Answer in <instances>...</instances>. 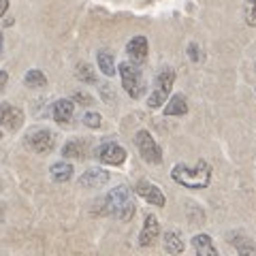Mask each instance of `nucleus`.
Masks as SVG:
<instances>
[{"instance_id": "nucleus-1", "label": "nucleus", "mask_w": 256, "mask_h": 256, "mask_svg": "<svg viewBox=\"0 0 256 256\" xmlns=\"http://www.w3.org/2000/svg\"><path fill=\"white\" fill-rule=\"evenodd\" d=\"M171 178L173 182H178L180 186L184 188H192V190H201L207 188L212 182V166L210 162L205 160H198L194 166H188V164H175L173 171H171Z\"/></svg>"}, {"instance_id": "nucleus-2", "label": "nucleus", "mask_w": 256, "mask_h": 256, "mask_svg": "<svg viewBox=\"0 0 256 256\" xmlns=\"http://www.w3.org/2000/svg\"><path fill=\"white\" fill-rule=\"evenodd\" d=\"M102 214H109L120 220H130L134 214V203H132V192L126 186H118L107 192L102 198Z\"/></svg>"}, {"instance_id": "nucleus-3", "label": "nucleus", "mask_w": 256, "mask_h": 256, "mask_svg": "<svg viewBox=\"0 0 256 256\" xmlns=\"http://www.w3.org/2000/svg\"><path fill=\"white\" fill-rule=\"evenodd\" d=\"M173 84H175V70L169 68V66H164V68L156 75V86H154V92H152L150 98H148V107H150V109L162 107L164 102L169 100Z\"/></svg>"}, {"instance_id": "nucleus-4", "label": "nucleus", "mask_w": 256, "mask_h": 256, "mask_svg": "<svg viewBox=\"0 0 256 256\" xmlns=\"http://www.w3.org/2000/svg\"><path fill=\"white\" fill-rule=\"evenodd\" d=\"M118 70H120V79H122L124 92L130 96V98H139V96L143 94V88H146L141 68L134 66V64H130V62H122L118 66Z\"/></svg>"}, {"instance_id": "nucleus-5", "label": "nucleus", "mask_w": 256, "mask_h": 256, "mask_svg": "<svg viewBox=\"0 0 256 256\" xmlns=\"http://www.w3.org/2000/svg\"><path fill=\"white\" fill-rule=\"evenodd\" d=\"M134 146H137L141 158L150 164H160L162 162V150L154 141V137L148 132V130H139L134 134Z\"/></svg>"}, {"instance_id": "nucleus-6", "label": "nucleus", "mask_w": 256, "mask_h": 256, "mask_svg": "<svg viewBox=\"0 0 256 256\" xmlns=\"http://www.w3.org/2000/svg\"><path fill=\"white\" fill-rule=\"evenodd\" d=\"M26 146L34 154H50L56 146V137L50 128H32L26 132Z\"/></svg>"}, {"instance_id": "nucleus-7", "label": "nucleus", "mask_w": 256, "mask_h": 256, "mask_svg": "<svg viewBox=\"0 0 256 256\" xmlns=\"http://www.w3.org/2000/svg\"><path fill=\"white\" fill-rule=\"evenodd\" d=\"M126 150L120 146V143H114V141H107L96 150V158L100 160L102 164H111V166H120L126 160Z\"/></svg>"}, {"instance_id": "nucleus-8", "label": "nucleus", "mask_w": 256, "mask_h": 256, "mask_svg": "<svg viewBox=\"0 0 256 256\" xmlns=\"http://www.w3.org/2000/svg\"><path fill=\"white\" fill-rule=\"evenodd\" d=\"M22 124H24V111L11 105V102H2L0 105V126L4 130H18Z\"/></svg>"}, {"instance_id": "nucleus-9", "label": "nucleus", "mask_w": 256, "mask_h": 256, "mask_svg": "<svg viewBox=\"0 0 256 256\" xmlns=\"http://www.w3.org/2000/svg\"><path fill=\"white\" fill-rule=\"evenodd\" d=\"M134 192H137V194L143 198V201H148L150 205L164 207V203H166V198H164V194H162V190H160L158 186H154L152 182H148V180L137 182V186H134Z\"/></svg>"}, {"instance_id": "nucleus-10", "label": "nucleus", "mask_w": 256, "mask_h": 256, "mask_svg": "<svg viewBox=\"0 0 256 256\" xmlns=\"http://www.w3.org/2000/svg\"><path fill=\"white\" fill-rule=\"evenodd\" d=\"M148 38L146 36H132L130 41H128V45H126V54H128V62L130 64H141V62H146V58H148Z\"/></svg>"}, {"instance_id": "nucleus-11", "label": "nucleus", "mask_w": 256, "mask_h": 256, "mask_svg": "<svg viewBox=\"0 0 256 256\" xmlns=\"http://www.w3.org/2000/svg\"><path fill=\"white\" fill-rule=\"evenodd\" d=\"M160 235V224H158V218L156 216L148 214L146 216V222H143V228L139 233V246L141 248H150L156 244V239Z\"/></svg>"}, {"instance_id": "nucleus-12", "label": "nucleus", "mask_w": 256, "mask_h": 256, "mask_svg": "<svg viewBox=\"0 0 256 256\" xmlns=\"http://www.w3.org/2000/svg\"><path fill=\"white\" fill-rule=\"evenodd\" d=\"M109 182V171L100 169V166H90L82 178H79V186L82 188H100Z\"/></svg>"}, {"instance_id": "nucleus-13", "label": "nucleus", "mask_w": 256, "mask_h": 256, "mask_svg": "<svg viewBox=\"0 0 256 256\" xmlns=\"http://www.w3.org/2000/svg\"><path fill=\"white\" fill-rule=\"evenodd\" d=\"M73 111H75V102L70 98H60L54 102L52 107V116L58 124H66L70 122V118H73Z\"/></svg>"}, {"instance_id": "nucleus-14", "label": "nucleus", "mask_w": 256, "mask_h": 256, "mask_svg": "<svg viewBox=\"0 0 256 256\" xmlns=\"http://www.w3.org/2000/svg\"><path fill=\"white\" fill-rule=\"evenodd\" d=\"M228 244L235 248V250L242 254V256H252L254 252H256V246H254V242L248 235H244V233H228Z\"/></svg>"}, {"instance_id": "nucleus-15", "label": "nucleus", "mask_w": 256, "mask_h": 256, "mask_svg": "<svg viewBox=\"0 0 256 256\" xmlns=\"http://www.w3.org/2000/svg\"><path fill=\"white\" fill-rule=\"evenodd\" d=\"M192 248H194L196 256H218V250L214 246V239L205 233H198L192 237Z\"/></svg>"}, {"instance_id": "nucleus-16", "label": "nucleus", "mask_w": 256, "mask_h": 256, "mask_svg": "<svg viewBox=\"0 0 256 256\" xmlns=\"http://www.w3.org/2000/svg\"><path fill=\"white\" fill-rule=\"evenodd\" d=\"M188 114V100L184 94H173L169 100L164 102V116H186Z\"/></svg>"}, {"instance_id": "nucleus-17", "label": "nucleus", "mask_w": 256, "mask_h": 256, "mask_svg": "<svg viewBox=\"0 0 256 256\" xmlns=\"http://www.w3.org/2000/svg\"><path fill=\"white\" fill-rule=\"evenodd\" d=\"M162 246H164V252L166 254H173V256H180L184 252V242L178 230H166L164 237H162Z\"/></svg>"}, {"instance_id": "nucleus-18", "label": "nucleus", "mask_w": 256, "mask_h": 256, "mask_svg": "<svg viewBox=\"0 0 256 256\" xmlns=\"http://www.w3.org/2000/svg\"><path fill=\"white\" fill-rule=\"evenodd\" d=\"M96 62H98V68L102 70V75L114 77L118 73V66H116V60H114V54L111 52L100 50L98 54H96Z\"/></svg>"}, {"instance_id": "nucleus-19", "label": "nucleus", "mask_w": 256, "mask_h": 256, "mask_svg": "<svg viewBox=\"0 0 256 256\" xmlns=\"http://www.w3.org/2000/svg\"><path fill=\"white\" fill-rule=\"evenodd\" d=\"M86 152H88V143L84 139H73V141H68L66 146L62 148V156L82 160V158H86Z\"/></svg>"}, {"instance_id": "nucleus-20", "label": "nucleus", "mask_w": 256, "mask_h": 256, "mask_svg": "<svg viewBox=\"0 0 256 256\" xmlns=\"http://www.w3.org/2000/svg\"><path fill=\"white\" fill-rule=\"evenodd\" d=\"M50 175H52V180L58 182V184L68 182L70 178H73V164L70 162H56V164H52Z\"/></svg>"}, {"instance_id": "nucleus-21", "label": "nucleus", "mask_w": 256, "mask_h": 256, "mask_svg": "<svg viewBox=\"0 0 256 256\" xmlns=\"http://www.w3.org/2000/svg\"><path fill=\"white\" fill-rule=\"evenodd\" d=\"M24 86L26 88H32V90H38V88H45L47 86V77L43 70H38V68H30L26 77H24Z\"/></svg>"}, {"instance_id": "nucleus-22", "label": "nucleus", "mask_w": 256, "mask_h": 256, "mask_svg": "<svg viewBox=\"0 0 256 256\" xmlns=\"http://www.w3.org/2000/svg\"><path fill=\"white\" fill-rule=\"evenodd\" d=\"M75 75H77L79 82H84V84H96V73H94V68L88 62H79L77 64Z\"/></svg>"}, {"instance_id": "nucleus-23", "label": "nucleus", "mask_w": 256, "mask_h": 256, "mask_svg": "<svg viewBox=\"0 0 256 256\" xmlns=\"http://www.w3.org/2000/svg\"><path fill=\"white\" fill-rule=\"evenodd\" d=\"M84 124L88 128H100L102 126V118H100V114H96V111H88V114L84 116Z\"/></svg>"}, {"instance_id": "nucleus-24", "label": "nucleus", "mask_w": 256, "mask_h": 256, "mask_svg": "<svg viewBox=\"0 0 256 256\" xmlns=\"http://www.w3.org/2000/svg\"><path fill=\"white\" fill-rule=\"evenodd\" d=\"M246 20H248V24H250V26H254V28H256V2H250V4H248Z\"/></svg>"}, {"instance_id": "nucleus-25", "label": "nucleus", "mask_w": 256, "mask_h": 256, "mask_svg": "<svg viewBox=\"0 0 256 256\" xmlns=\"http://www.w3.org/2000/svg\"><path fill=\"white\" fill-rule=\"evenodd\" d=\"M188 56H190V60H194V62L203 60L201 50H198V45H196V43H190V45H188Z\"/></svg>"}, {"instance_id": "nucleus-26", "label": "nucleus", "mask_w": 256, "mask_h": 256, "mask_svg": "<svg viewBox=\"0 0 256 256\" xmlns=\"http://www.w3.org/2000/svg\"><path fill=\"white\" fill-rule=\"evenodd\" d=\"M75 100L82 102V105H92V96H88V94H84V92H77V94H75ZM75 100H73V102H75Z\"/></svg>"}, {"instance_id": "nucleus-27", "label": "nucleus", "mask_w": 256, "mask_h": 256, "mask_svg": "<svg viewBox=\"0 0 256 256\" xmlns=\"http://www.w3.org/2000/svg\"><path fill=\"white\" fill-rule=\"evenodd\" d=\"M6 82H9V73H6V70H0V94H2Z\"/></svg>"}, {"instance_id": "nucleus-28", "label": "nucleus", "mask_w": 256, "mask_h": 256, "mask_svg": "<svg viewBox=\"0 0 256 256\" xmlns=\"http://www.w3.org/2000/svg\"><path fill=\"white\" fill-rule=\"evenodd\" d=\"M9 11V0H0V18Z\"/></svg>"}, {"instance_id": "nucleus-29", "label": "nucleus", "mask_w": 256, "mask_h": 256, "mask_svg": "<svg viewBox=\"0 0 256 256\" xmlns=\"http://www.w3.org/2000/svg\"><path fill=\"white\" fill-rule=\"evenodd\" d=\"M2 50H4V36H2V32H0V58H2Z\"/></svg>"}, {"instance_id": "nucleus-30", "label": "nucleus", "mask_w": 256, "mask_h": 256, "mask_svg": "<svg viewBox=\"0 0 256 256\" xmlns=\"http://www.w3.org/2000/svg\"><path fill=\"white\" fill-rule=\"evenodd\" d=\"M2 216H4V212H2V207H0V220H2Z\"/></svg>"}, {"instance_id": "nucleus-31", "label": "nucleus", "mask_w": 256, "mask_h": 256, "mask_svg": "<svg viewBox=\"0 0 256 256\" xmlns=\"http://www.w3.org/2000/svg\"><path fill=\"white\" fill-rule=\"evenodd\" d=\"M248 2H256V0H248Z\"/></svg>"}, {"instance_id": "nucleus-32", "label": "nucleus", "mask_w": 256, "mask_h": 256, "mask_svg": "<svg viewBox=\"0 0 256 256\" xmlns=\"http://www.w3.org/2000/svg\"><path fill=\"white\" fill-rule=\"evenodd\" d=\"M0 139H2V132H0Z\"/></svg>"}]
</instances>
